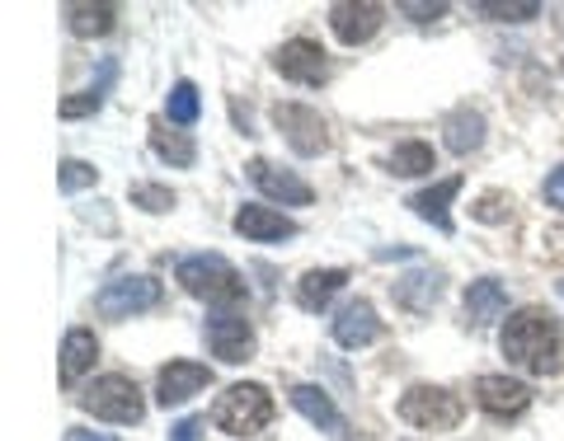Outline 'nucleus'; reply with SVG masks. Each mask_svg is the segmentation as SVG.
Masks as SVG:
<instances>
[{
    "instance_id": "nucleus-1",
    "label": "nucleus",
    "mask_w": 564,
    "mask_h": 441,
    "mask_svg": "<svg viewBox=\"0 0 564 441\" xmlns=\"http://www.w3.org/2000/svg\"><path fill=\"white\" fill-rule=\"evenodd\" d=\"M499 348L508 366H518L527 376H555L564 366V339L551 310L522 306L518 315H508V324L499 333Z\"/></svg>"
},
{
    "instance_id": "nucleus-2",
    "label": "nucleus",
    "mask_w": 564,
    "mask_h": 441,
    "mask_svg": "<svg viewBox=\"0 0 564 441\" xmlns=\"http://www.w3.org/2000/svg\"><path fill=\"white\" fill-rule=\"evenodd\" d=\"M174 282H180L188 296H198V301H207V306H221V310H236L245 296H250L245 277L221 254H188V258H180Z\"/></svg>"
},
{
    "instance_id": "nucleus-3",
    "label": "nucleus",
    "mask_w": 564,
    "mask_h": 441,
    "mask_svg": "<svg viewBox=\"0 0 564 441\" xmlns=\"http://www.w3.org/2000/svg\"><path fill=\"white\" fill-rule=\"evenodd\" d=\"M273 414H278V404L269 395V385H259V381H240L212 404V422H217L226 437H254L269 428Z\"/></svg>"
},
{
    "instance_id": "nucleus-4",
    "label": "nucleus",
    "mask_w": 564,
    "mask_h": 441,
    "mask_svg": "<svg viewBox=\"0 0 564 441\" xmlns=\"http://www.w3.org/2000/svg\"><path fill=\"white\" fill-rule=\"evenodd\" d=\"M395 414L419 432H452L456 422L466 418V399L447 390V385H410V390L400 395Z\"/></svg>"
},
{
    "instance_id": "nucleus-5",
    "label": "nucleus",
    "mask_w": 564,
    "mask_h": 441,
    "mask_svg": "<svg viewBox=\"0 0 564 441\" xmlns=\"http://www.w3.org/2000/svg\"><path fill=\"white\" fill-rule=\"evenodd\" d=\"M80 409L99 418V422H118V428H132V422H141V414H147V404H141V390L132 376H95L90 385L80 390Z\"/></svg>"
},
{
    "instance_id": "nucleus-6",
    "label": "nucleus",
    "mask_w": 564,
    "mask_h": 441,
    "mask_svg": "<svg viewBox=\"0 0 564 441\" xmlns=\"http://www.w3.org/2000/svg\"><path fill=\"white\" fill-rule=\"evenodd\" d=\"M273 128L296 155H325L329 151V122L311 109V103H273Z\"/></svg>"
},
{
    "instance_id": "nucleus-7",
    "label": "nucleus",
    "mask_w": 564,
    "mask_h": 441,
    "mask_svg": "<svg viewBox=\"0 0 564 441\" xmlns=\"http://www.w3.org/2000/svg\"><path fill=\"white\" fill-rule=\"evenodd\" d=\"M155 301H161V282L155 277H118L109 282L99 296H95V310L104 315V320H132V315L151 310Z\"/></svg>"
},
{
    "instance_id": "nucleus-8",
    "label": "nucleus",
    "mask_w": 564,
    "mask_h": 441,
    "mask_svg": "<svg viewBox=\"0 0 564 441\" xmlns=\"http://www.w3.org/2000/svg\"><path fill=\"white\" fill-rule=\"evenodd\" d=\"M203 339L212 348V357L226 362V366H240V362H250L254 357V329L245 315L236 310H221V315H212V320L203 324Z\"/></svg>"
},
{
    "instance_id": "nucleus-9",
    "label": "nucleus",
    "mask_w": 564,
    "mask_h": 441,
    "mask_svg": "<svg viewBox=\"0 0 564 441\" xmlns=\"http://www.w3.org/2000/svg\"><path fill=\"white\" fill-rule=\"evenodd\" d=\"M273 70L292 85H325L329 80V62H325V47L315 38H288L273 52Z\"/></svg>"
},
{
    "instance_id": "nucleus-10",
    "label": "nucleus",
    "mask_w": 564,
    "mask_h": 441,
    "mask_svg": "<svg viewBox=\"0 0 564 441\" xmlns=\"http://www.w3.org/2000/svg\"><path fill=\"white\" fill-rule=\"evenodd\" d=\"M475 404L489 418H518L532 409V385L513 381V376H480L475 381Z\"/></svg>"
},
{
    "instance_id": "nucleus-11",
    "label": "nucleus",
    "mask_w": 564,
    "mask_h": 441,
    "mask_svg": "<svg viewBox=\"0 0 564 441\" xmlns=\"http://www.w3.org/2000/svg\"><path fill=\"white\" fill-rule=\"evenodd\" d=\"M381 24H386V10L372 5V0H339V5H329V29H334V38L348 43V47L377 38Z\"/></svg>"
},
{
    "instance_id": "nucleus-12",
    "label": "nucleus",
    "mask_w": 564,
    "mask_h": 441,
    "mask_svg": "<svg viewBox=\"0 0 564 441\" xmlns=\"http://www.w3.org/2000/svg\"><path fill=\"white\" fill-rule=\"evenodd\" d=\"M245 174H250V184L263 192V198H273L282 207H311L315 202L311 184L296 179L292 169H278L273 161H250V165H245Z\"/></svg>"
},
{
    "instance_id": "nucleus-13",
    "label": "nucleus",
    "mask_w": 564,
    "mask_h": 441,
    "mask_svg": "<svg viewBox=\"0 0 564 441\" xmlns=\"http://www.w3.org/2000/svg\"><path fill=\"white\" fill-rule=\"evenodd\" d=\"M212 385V366L203 362H170L161 366V381H155V404L174 409V404H188L193 395H203Z\"/></svg>"
},
{
    "instance_id": "nucleus-14",
    "label": "nucleus",
    "mask_w": 564,
    "mask_h": 441,
    "mask_svg": "<svg viewBox=\"0 0 564 441\" xmlns=\"http://www.w3.org/2000/svg\"><path fill=\"white\" fill-rule=\"evenodd\" d=\"M329 333H334V343L348 348V352H358V348H372L381 339V320H377V310L372 301H348L339 315L329 320Z\"/></svg>"
},
{
    "instance_id": "nucleus-15",
    "label": "nucleus",
    "mask_w": 564,
    "mask_h": 441,
    "mask_svg": "<svg viewBox=\"0 0 564 441\" xmlns=\"http://www.w3.org/2000/svg\"><path fill=\"white\" fill-rule=\"evenodd\" d=\"M236 235L254 240V244H278V240H292V235H296V221L282 217L278 207L245 202V207L236 211Z\"/></svg>"
},
{
    "instance_id": "nucleus-16",
    "label": "nucleus",
    "mask_w": 564,
    "mask_h": 441,
    "mask_svg": "<svg viewBox=\"0 0 564 441\" xmlns=\"http://www.w3.org/2000/svg\"><path fill=\"white\" fill-rule=\"evenodd\" d=\"M391 296H395V306H404L410 315H429L437 306V296H443V273L437 268H410L404 277L391 282Z\"/></svg>"
},
{
    "instance_id": "nucleus-17",
    "label": "nucleus",
    "mask_w": 564,
    "mask_h": 441,
    "mask_svg": "<svg viewBox=\"0 0 564 441\" xmlns=\"http://www.w3.org/2000/svg\"><path fill=\"white\" fill-rule=\"evenodd\" d=\"M292 409L306 422H315L325 437H348V418L334 409V399L321 390V385H292Z\"/></svg>"
},
{
    "instance_id": "nucleus-18",
    "label": "nucleus",
    "mask_w": 564,
    "mask_h": 441,
    "mask_svg": "<svg viewBox=\"0 0 564 441\" xmlns=\"http://www.w3.org/2000/svg\"><path fill=\"white\" fill-rule=\"evenodd\" d=\"M508 310V287L499 277H480L466 287V324L470 329H489L494 320H503Z\"/></svg>"
},
{
    "instance_id": "nucleus-19",
    "label": "nucleus",
    "mask_w": 564,
    "mask_h": 441,
    "mask_svg": "<svg viewBox=\"0 0 564 441\" xmlns=\"http://www.w3.org/2000/svg\"><path fill=\"white\" fill-rule=\"evenodd\" d=\"M344 287H348V268H311V273H302V282H296V306L306 315H321V310H329V301Z\"/></svg>"
},
{
    "instance_id": "nucleus-20",
    "label": "nucleus",
    "mask_w": 564,
    "mask_h": 441,
    "mask_svg": "<svg viewBox=\"0 0 564 441\" xmlns=\"http://www.w3.org/2000/svg\"><path fill=\"white\" fill-rule=\"evenodd\" d=\"M462 174H452V179H443V184H433V188H423V192H414L410 198V207H414V217H423V221H433L443 235H452L456 225H452V198L462 192Z\"/></svg>"
},
{
    "instance_id": "nucleus-21",
    "label": "nucleus",
    "mask_w": 564,
    "mask_h": 441,
    "mask_svg": "<svg viewBox=\"0 0 564 441\" xmlns=\"http://www.w3.org/2000/svg\"><path fill=\"white\" fill-rule=\"evenodd\" d=\"M99 362V339L90 329H66L62 339V385H76Z\"/></svg>"
},
{
    "instance_id": "nucleus-22",
    "label": "nucleus",
    "mask_w": 564,
    "mask_h": 441,
    "mask_svg": "<svg viewBox=\"0 0 564 441\" xmlns=\"http://www.w3.org/2000/svg\"><path fill=\"white\" fill-rule=\"evenodd\" d=\"M480 141H485V118L475 113V109H452L443 118V146L452 155H470V151H480Z\"/></svg>"
},
{
    "instance_id": "nucleus-23",
    "label": "nucleus",
    "mask_w": 564,
    "mask_h": 441,
    "mask_svg": "<svg viewBox=\"0 0 564 441\" xmlns=\"http://www.w3.org/2000/svg\"><path fill=\"white\" fill-rule=\"evenodd\" d=\"M386 169H391L395 179H419V174L437 169V155H433L429 141H400V146L386 155Z\"/></svg>"
},
{
    "instance_id": "nucleus-24",
    "label": "nucleus",
    "mask_w": 564,
    "mask_h": 441,
    "mask_svg": "<svg viewBox=\"0 0 564 441\" xmlns=\"http://www.w3.org/2000/svg\"><path fill=\"white\" fill-rule=\"evenodd\" d=\"M151 151L161 155V161H170L174 169H193V161H198V146H193V136L170 132L165 122H151Z\"/></svg>"
},
{
    "instance_id": "nucleus-25",
    "label": "nucleus",
    "mask_w": 564,
    "mask_h": 441,
    "mask_svg": "<svg viewBox=\"0 0 564 441\" xmlns=\"http://www.w3.org/2000/svg\"><path fill=\"white\" fill-rule=\"evenodd\" d=\"M118 24V5H66V29L76 38H104Z\"/></svg>"
},
{
    "instance_id": "nucleus-26",
    "label": "nucleus",
    "mask_w": 564,
    "mask_h": 441,
    "mask_svg": "<svg viewBox=\"0 0 564 441\" xmlns=\"http://www.w3.org/2000/svg\"><path fill=\"white\" fill-rule=\"evenodd\" d=\"M203 113V95L193 80H174V90L165 95V118L174 122V128H193Z\"/></svg>"
},
{
    "instance_id": "nucleus-27",
    "label": "nucleus",
    "mask_w": 564,
    "mask_h": 441,
    "mask_svg": "<svg viewBox=\"0 0 564 441\" xmlns=\"http://www.w3.org/2000/svg\"><path fill=\"white\" fill-rule=\"evenodd\" d=\"M470 10L480 14V20H494V24H527L541 14L536 0H475Z\"/></svg>"
},
{
    "instance_id": "nucleus-28",
    "label": "nucleus",
    "mask_w": 564,
    "mask_h": 441,
    "mask_svg": "<svg viewBox=\"0 0 564 441\" xmlns=\"http://www.w3.org/2000/svg\"><path fill=\"white\" fill-rule=\"evenodd\" d=\"M109 85H113V62L104 66V80H99V85H90V90L62 99V118H90V113H99V109H104V95H109Z\"/></svg>"
},
{
    "instance_id": "nucleus-29",
    "label": "nucleus",
    "mask_w": 564,
    "mask_h": 441,
    "mask_svg": "<svg viewBox=\"0 0 564 441\" xmlns=\"http://www.w3.org/2000/svg\"><path fill=\"white\" fill-rule=\"evenodd\" d=\"M132 207L151 211V217H161V211L174 207V192L165 184H132Z\"/></svg>"
},
{
    "instance_id": "nucleus-30",
    "label": "nucleus",
    "mask_w": 564,
    "mask_h": 441,
    "mask_svg": "<svg viewBox=\"0 0 564 441\" xmlns=\"http://www.w3.org/2000/svg\"><path fill=\"white\" fill-rule=\"evenodd\" d=\"M57 184H62V192L95 188V184H99V169H95V165H85V161H62V169H57Z\"/></svg>"
},
{
    "instance_id": "nucleus-31",
    "label": "nucleus",
    "mask_w": 564,
    "mask_h": 441,
    "mask_svg": "<svg viewBox=\"0 0 564 441\" xmlns=\"http://www.w3.org/2000/svg\"><path fill=\"white\" fill-rule=\"evenodd\" d=\"M400 14H410V20L429 24V20H443L447 5H443V0H433V5H419V0H400Z\"/></svg>"
},
{
    "instance_id": "nucleus-32",
    "label": "nucleus",
    "mask_w": 564,
    "mask_h": 441,
    "mask_svg": "<svg viewBox=\"0 0 564 441\" xmlns=\"http://www.w3.org/2000/svg\"><path fill=\"white\" fill-rule=\"evenodd\" d=\"M203 428H207V418H184V422H174L170 428V441H203Z\"/></svg>"
},
{
    "instance_id": "nucleus-33",
    "label": "nucleus",
    "mask_w": 564,
    "mask_h": 441,
    "mask_svg": "<svg viewBox=\"0 0 564 441\" xmlns=\"http://www.w3.org/2000/svg\"><path fill=\"white\" fill-rule=\"evenodd\" d=\"M541 198L551 202L555 211H564V165H560V169H551V179L541 184Z\"/></svg>"
},
{
    "instance_id": "nucleus-34",
    "label": "nucleus",
    "mask_w": 564,
    "mask_h": 441,
    "mask_svg": "<svg viewBox=\"0 0 564 441\" xmlns=\"http://www.w3.org/2000/svg\"><path fill=\"white\" fill-rule=\"evenodd\" d=\"M66 441H113V437H99L90 428H66Z\"/></svg>"
},
{
    "instance_id": "nucleus-35",
    "label": "nucleus",
    "mask_w": 564,
    "mask_h": 441,
    "mask_svg": "<svg viewBox=\"0 0 564 441\" xmlns=\"http://www.w3.org/2000/svg\"><path fill=\"white\" fill-rule=\"evenodd\" d=\"M560 296H564V282H560Z\"/></svg>"
}]
</instances>
